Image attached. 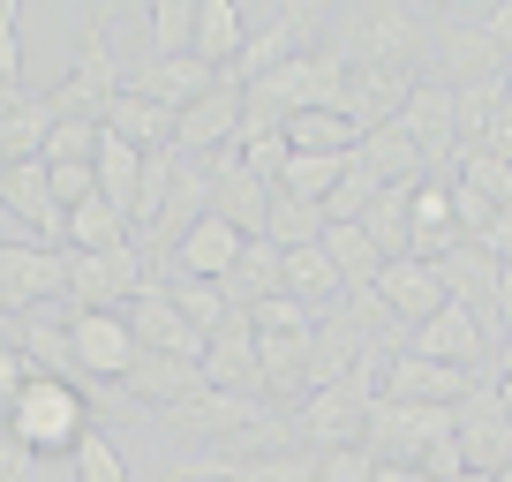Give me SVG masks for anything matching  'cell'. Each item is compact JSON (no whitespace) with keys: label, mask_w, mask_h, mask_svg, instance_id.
Segmentation results:
<instances>
[{"label":"cell","mask_w":512,"mask_h":482,"mask_svg":"<svg viewBox=\"0 0 512 482\" xmlns=\"http://www.w3.org/2000/svg\"><path fill=\"white\" fill-rule=\"evenodd\" d=\"M264 241H272V249H317V241H324V211L302 204V196H272Z\"/></svg>","instance_id":"31"},{"label":"cell","mask_w":512,"mask_h":482,"mask_svg":"<svg viewBox=\"0 0 512 482\" xmlns=\"http://www.w3.org/2000/svg\"><path fill=\"white\" fill-rule=\"evenodd\" d=\"M23 31V8H16V0H0V38H16Z\"/></svg>","instance_id":"47"},{"label":"cell","mask_w":512,"mask_h":482,"mask_svg":"<svg viewBox=\"0 0 512 482\" xmlns=\"http://www.w3.org/2000/svg\"><path fill=\"white\" fill-rule=\"evenodd\" d=\"M482 377H467V370H445V362H422L415 347L407 354H392V370H384V400H400V407H460L467 392H475Z\"/></svg>","instance_id":"10"},{"label":"cell","mask_w":512,"mask_h":482,"mask_svg":"<svg viewBox=\"0 0 512 482\" xmlns=\"http://www.w3.org/2000/svg\"><path fill=\"white\" fill-rule=\"evenodd\" d=\"M505 53L490 46V31H482V16H452L437 23V83L445 91H467V83H505Z\"/></svg>","instance_id":"6"},{"label":"cell","mask_w":512,"mask_h":482,"mask_svg":"<svg viewBox=\"0 0 512 482\" xmlns=\"http://www.w3.org/2000/svg\"><path fill=\"white\" fill-rule=\"evenodd\" d=\"M377 189H384V181L369 174V166H362V151H354V159H347V174H339V189L324 196V226H362V211L377 204Z\"/></svg>","instance_id":"32"},{"label":"cell","mask_w":512,"mask_h":482,"mask_svg":"<svg viewBox=\"0 0 512 482\" xmlns=\"http://www.w3.org/2000/svg\"><path fill=\"white\" fill-rule=\"evenodd\" d=\"M324 257H332V272L347 279V294H362V287H377V272H384V257H377V241L362 234V226H324V241H317Z\"/></svg>","instance_id":"27"},{"label":"cell","mask_w":512,"mask_h":482,"mask_svg":"<svg viewBox=\"0 0 512 482\" xmlns=\"http://www.w3.org/2000/svg\"><path fill=\"white\" fill-rule=\"evenodd\" d=\"M121 241H128V219L106 204V196H91V204L68 211V249H76V257H106Z\"/></svg>","instance_id":"28"},{"label":"cell","mask_w":512,"mask_h":482,"mask_svg":"<svg viewBox=\"0 0 512 482\" xmlns=\"http://www.w3.org/2000/svg\"><path fill=\"white\" fill-rule=\"evenodd\" d=\"M279 264H287V257H279V249H272V241H264V234H256V241H241L234 272L219 279L226 309H234V317H249L256 302H272V294H279Z\"/></svg>","instance_id":"21"},{"label":"cell","mask_w":512,"mask_h":482,"mask_svg":"<svg viewBox=\"0 0 512 482\" xmlns=\"http://www.w3.org/2000/svg\"><path fill=\"white\" fill-rule=\"evenodd\" d=\"M460 189L482 196L490 211H512V159H497V151H460Z\"/></svg>","instance_id":"33"},{"label":"cell","mask_w":512,"mask_h":482,"mask_svg":"<svg viewBox=\"0 0 512 482\" xmlns=\"http://www.w3.org/2000/svg\"><path fill=\"white\" fill-rule=\"evenodd\" d=\"M317 482H377V460L362 445H339V452H317Z\"/></svg>","instance_id":"40"},{"label":"cell","mask_w":512,"mask_h":482,"mask_svg":"<svg viewBox=\"0 0 512 482\" xmlns=\"http://www.w3.org/2000/svg\"><path fill=\"white\" fill-rule=\"evenodd\" d=\"M497 98H505V83H467V91H452V113H460V151H482V144H490Z\"/></svg>","instance_id":"36"},{"label":"cell","mask_w":512,"mask_h":482,"mask_svg":"<svg viewBox=\"0 0 512 482\" xmlns=\"http://www.w3.org/2000/svg\"><path fill=\"white\" fill-rule=\"evenodd\" d=\"M497 385H512V339H497Z\"/></svg>","instance_id":"49"},{"label":"cell","mask_w":512,"mask_h":482,"mask_svg":"<svg viewBox=\"0 0 512 482\" xmlns=\"http://www.w3.org/2000/svg\"><path fill=\"white\" fill-rule=\"evenodd\" d=\"M377 482H430L422 467H377Z\"/></svg>","instance_id":"48"},{"label":"cell","mask_w":512,"mask_h":482,"mask_svg":"<svg viewBox=\"0 0 512 482\" xmlns=\"http://www.w3.org/2000/svg\"><path fill=\"white\" fill-rule=\"evenodd\" d=\"M159 287H166V302H174L181 317H189V332H196V339H211L226 317H234V309H226V294L211 287V279H181V272H166Z\"/></svg>","instance_id":"29"},{"label":"cell","mask_w":512,"mask_h":482,"mask_svg":"<svg viewBox=\"0 0 512 482\" xmlns=\"http://www.w3.org/2000/svg\"><path fill=\"white\" fill-rule=\"evenodd\" d=\"M23 385H31V362H23V347H0V422L16 415Z\"/></svg>","instance_id":"41"},{"label":"cell","mask_w":512,"mask_h":482,"mask_svg":"<svg viewBox=\"0 0 512 482\" xmlns=\"http://www.w3.org/2000/svg\"><path fill=\"white\" fill-rule=\"evenodd\" d=\"M0 83H23V31L0 38Z\"/></svg>","instance_id":"46"},{"label":"cell","mask_w":512,"mask_h":482,"mask_svg":"<svg viewBox=\"0 0 512 482\" xmlns=\"http://www.w3.org/2000/svg\"><path fill=\"white\" fill-rule=\"evenodd\" d=\"M400 129H407V144L422 151L430 181L445 174V159H460V113H452V91H445L437 76H422V83H415V98L400 106Z\"/></svg>","instance_id":"7"},{"label":"cell","mask_w":512,"mask_h":482,"mask_svg":"<svg viewBox=\"0 0 512 482\" xmlns=\"http://www.w3.org/2000/svg\"><path fill=\"white\" fill-rule=\"evenodd\" d=\"M249 332H256V339H309V332H317V317H309L294 294H272V302L249 309Z\"/></svg>","instance_id":"38"},{"label":"cell","mask_w":512,"mask_h":482,"mask_svg":"<svg viewBox=\"0 0 512 482\" xmlns=\"http://www.w3.org/2000/svg\"><path fill=\"white\" fill-rule=\"evenodd\" d=\"M91 174H98V196H106V204L128 219V211H136V189H144V151H136V144H121V136L106 129V136H98Z\"/></svg>","instance_id":"25"},{"label":"cell","mask_w":512,"mask_h":482,"mask_svg":"<svg viewBox=\"0 0 512 482\" xmlns=\"http://www.w3.org/2000/svg\"><path fill=\"white\" fill-rule=\"evenodd\" d=\"M196 46V0H151V61H174Z\"/></svg>","instance_id":"34"},{"label":"cell","mask_w":512,"mask_h":482,"mask_svg":"<svg viewBox=\"0 0 512 482\" xmlns=\"http://www.w3.org/2000/svg\"><path fill=\"white\" fill-rule=\"evenodd\" d=\"M437 287H445V302L475 309V317L490 324V302H497V257L482 249V241H452L445 257H437Z\"/></svg>","instance_id":"16"},{"label":"cell","mask_w":512,"mask_h":482,"mask_svg":"<svg viewBox=\"0 0 512 482\" xmlns=\"http://www.w3.org/2000/svg\"><path fill=\"white\" fill-rule=\"evenodd\" d=\"M68 339H76V385L91 400L98 385H121L128 362H136V332H128L121 309H76L68 317Z\"/></svg>","instance_id":"4"},{"label":"cell","mask_w":512,"mask_h":482,"mask_svg":"<svg viewBox=\"0 0 512 482\" xmlns=\"http://www.w3.org/2000/svg\"><path fill=\"white\" fill-rule=\"evenodd\" d=\"M490 317H497V339H512V264H497V302H490Z\"/></svg>","instance_id":"45"},{"label":"cell","mask_w":512,"mask_h":482,"mask_svg":"<svg viewBox=\"0 0 512 482\" xmlns=\"http://www.w3.org/2000/svg\"><path fill=\"white\" fill-rule=\"evenodd\" d=\"M422 38L430 23L400 0H384V8H354V16L332 23V53L347 68H415L422 61Z\"/></svg>","instance_id":"1"},{"label":"cell","mask_w":512,"mask_h":482,"mask_svg":"<svg viewBox=\"0 0 512 482\" xmlns=\"http://www.w3.org/2000/svg\"><path fill=\"white\" fill-rule=\"evenodd\" d=\"M339 174H347V159H302V151H294L287 174H279V196H302V204L324 211V196L339 189Z\"/></svg>","instance_id":"37"},{"label":"cell","mask_w":512,"mask_h":482,"mask_svg":"<svg viewBox=\"0 0 512 482\" xmlns=\"http://www.w3.org/2000/svg\"><path fill=\"white\" fill-rule=\"evenodd\" d=\"M211 83H219V68H204L196 53H174V61H144L136 76H128V91L151 98V106H166V113L181 121V113H189L196 98L211 91Z\"/></svg>","instance_id":"15"},{"label":"cell","mask_w":512,"mask_h":482,"mask_svg":"<svg viewBox=\"0 0 512 482\" xmlns=\"http://www.w3.org/2000/svg\"><path fill=\"white\" fill-rule=\"evenodd\" d=\"M384 302V317H407V324H422V317H437L445 309V287H437V264H422V257H392L377 272V287H369Z\"/></svg>","instance_id":"17"},{"label":"cell","mask_w":512,"mask_h":482,"mask_svg":"<svg viewBox=\"0 0 512 482\" xmlns=\"http://www.w3.org/2000/svg\"><path fill=\"white\" fill-rule=\"evenodd\" d=\"M204 385L211 392H241V400H264V370H256V332L249 317H226L204 339Z\"/></svg>","instance_id":"11"},{"label":"cell","mask_w":512,"mask_h":482,"mask_svg":"<svg viewBox=\"0 0 512 482\" xmlns=\"http://www.w3.org/2000/svg\"><path fill=\"white\" fill-rule=\"evenodd\" d=\"M234 136H241V91L234 83H211V91L174 121V151L181 159H211V151H226Z\"/></svg>","instance_id":"13"},{"label":"cell","mask_w":512,"mask_h":482,"mask_svg":"<svg viewBox=\"0 0 512 482\" xmlns=\"http://www.w3.org/2000/svg\"><path fill=\"white\" fill-rule=\"evenodd\" d=\"M121 317H128V332H136V347H151V354H189V362H204V339H196V332H189V317L166 302L159 279H151V287L121 309Z\"/></svg>","instance_id":"14"},{"label":"cell","mask_w":512,"mask_h":482,"mask_svg":"<svg viewBox=\"0 0 512 482\" xmlns=\"http://www.w3.org/2000/svg\"><path fill=\"white\" fill-rule=\"evenodd\" d=\"M362 234L377 241V257H415V234H407V189H377V204L362 211Z\"/></svg>","instance_id":"30"},{"label":"cell","mask_w":512,"mask_h":482,"mask_svg":"<svg viewBox=\"0 0 512 482\" xmlns=\"http://www.w3.org/2000/svg\"><path fill=\"white\" fill-rule=\"evenodd\" d=\"M53 98L46 91H23L16 106L0 113V166H16V159H46V136H53Z\"/></svg>","instance_id":"23"},{"label":"cell","mask_w":512,"mask_h":482,"mask_svg":"<svg viewBox=\"0 0 512 482\" xmlns=\"http://www.w3.org/2000/svg\"><path fill=\"white\" fill-rule=\"evenodd\" d=\"M482 249H490L497 264H512V211H497V219L482 226Z\"/></svg>","instance_id":"44"},{"label":"cell","mask_w":512,"mask_h":482,"mask_svg":"<svg viewBox=\"0 0 512 482\" xmlns=\"http://www.w3.org/2000/svg\"><path fill=\"white\" fill-rule=\"evenodd\" d=\"M106 129L121 136V144H136V151H166V144H174V113L151 106V98H136V91L121 83V98L106 106Z\"/></svg>","instance_id":"26"},{"label":"cell","mask_w":512,"mask_h":482,"mask_svg":"<svg viewBox=\"0 0 512 482\" xmlns=\"http://www.w3.org/2000/svg\"><path fill=\"white\" fill-rule=\"evenodd\" d=\"M482 151L512 159V76H505V98H497V121H490V144H482Z\"/></svg>","instance_id":"42"},{"label":"cell","mask_w":512,"mask_h":482,"mask_svg":"<svg viewBox=\"0 0 512 482\" xmlns=\"http://www.w3.org/2000/svg\"><path fill=\"white\" fill-rule=\"evenodd\" d=\"M407 234H415V257L437 264L460 241V219H452V181H415L407 189Z\"/></svg>","instance_id":"20"},{"label":"cell","mask_w":512,"mask_h":482,"mask_svg":"<svg viewBox=\"0 0 512 482\" xmlns=\"http://www.w3.org/2000/svg\"><path fill=\"white\" fill-rule=\"evenodd\" d=\"M460 482H497V475H460Z\"/></svg>","instance_id":"51"},{"label":"cell","mask_w":512,"mask_h":482,"mask_svg":"<svg viewBox=\"0 0 512 482\" xmlns=\"http://www.w3.org/2000/svg\"><path fill=\"white\" fill-rule=\"evenodd\" d=\"M497 482H512V467H497Z\"/></svg>","instance_id":"52"},{"label":"cell","mask_w":512,"mask_h":482,"mask_svg":"<svg viewBox=\"0 0 512 482\" xmlns=\"http://www.w3.org/2000/svg\"><path fill=\"white\" fill-rule=\"evenodd\" d=\"M68 467H76V482H136V475H128V460H121V445H113V437L98 430V422H91V430L76 437Z\"/></svg>","instance_id":"35"},{"label":"cell","mask_w":512,"mask_h":482,"mask_svg":"<svg viewBox=\"0 0 512 482\" xmlns=\"http://www.w3.org/2000/svg\"><path fill=\"white\" fill-rule=\"evenodd\" d=\"M279 294H294V302L309 309V317H332V309H347V279L332 272V257L324 249H279Z\"/></svg>","instance_id":"18"},{"label":"cell","mask_w":512,"mask_h":482,"mask_svg":"<svg viewBox=\"0 0 512 482\" xmlns=\"http://www.w3.org/2000/svg\"><path fill=\"white\" fill-rule=\"evenodd\" d=\"M497 400H505V415H512V385H497Z\"/></svg>","instance_id":"50"},{"label":"cell","mask_w":512,"mask_h":482,"mask_svg":"<svg viewBox=\"0 0 512 482\" xmlns=\"http://www.w3.org/2000/svg\"><path fill=\"white\" fill-rule=\"evenodd\" d=\"M482 31H490V46L512 61V0H497V8H482Z\"/></svg>","instance_id":"43"},{"label":"cell","mask_w":512,"mask_h":482,"mask_svg":"<svg viewBox=\"0 0 512 482\" xmlns=\"http://www.w3.org/2000/svg\"><path fill=\"white\" fill-rule=\"evenodd\" d=\"M8 430H16V445L31 452V460H68L76 452V437L91 430V407H83L76 385H61V377H38L23 385L16 415H8Z\"/></svg>","instance_id":"3"},{"label":"cell","mask_w":512,"mask_h":482,"mask_svg":"<svg viewBox=\"0 0 512 482\" xmlns=\"http://www.w3.org/2000/svg\"><path fill=\"white\" fill-rule=\"evenodd\" d=\"M362 166L384 181V189H415V181H430V166H422V151L407 144L400 121H384V129H362Z\"/></svg>","instance_id":"24"},{"label":"cell","mask_w":512,"mask_h":482,"mask_svg":"<svg viewBox=\"0 0 512 482\" xmlns=\"http://www.w3.org/2000/svg\"><path fill=\"white\" fill-rule=\"evenodd\" d=\"M264 415H272L264 400H241V392H211V385H204L196 400H181L174 415H159V422H166L174 437H219V445H226V437L256 430Z\"/></svg>","instance_id":"12"},{"label":"cell","mask_w":512,"mask_h":482,"mask_svg":"<svg viewBox=\"0 0 512 482\" xmlns=\"http://www.w3.org/2000/svg\"><path fill=\"white\" fill-rule=\"evenodd\" d=\"M241 46H249V16H241V0H196V61L204 68H234L241 61Z\"/></svg>","instance_id":"22"},{"label":"cell","mask_w":512,"mask_h":482,"mask_svg":"<svg viewBox=\"0 0 512 482\" xmlns=\"http://www.w3.org/2000/svg\"><path fill=\"white\" fill-rule=\"evenodd\" d=\"M234 257H241V234L219 219V211H204V219L174 241V272L181 279H211V287H219V279L234 272Z\"/></svg>","instance_id":"19"},{"label":"cell","mask_w":512,"mask_h":482,"mask_svg":"<svg viewBox=\"0 0 512 482\" xmlns=\"http://www.w3.org/2000/svg\"><path fill=\"white\" fill-rule=\"evenodd\" d=\"M452 445H460L467 475L512 467V415H505V400H497V385H475L460 407H452Z\"/></svg>","instance_id":"5"},{"label":"cell","mask_w":512,"mask_h":482,"mask_svg":"<svg viewBox=\"0 0 512 482\" xmlns=\"http://www.w3.org/2000/svg\"><path fill=\"white\" fill-rule=\"evenodd\" d=\"M121 392H128L136 407H151V415H174L181 400H196V392H204V362H189V354H151V347H136V362H128Z\"/></svg>","instance_id":"9"},{"label":"cell","mask_w":512,"mask_h":482,"mask_svg":"<svg viewBox=\"0 0 512 482\" xmlns=\"http://www.w3.org/2000/svg\"><path fill=\"white\" fill-rule=\"evenodd\" d=\"M98 136H106V121H53L46 166H91L98 159Z\"/></svg>","instance_id":"39"},{"label":"cell","mask_w":512,"mask_h":482,"mask_svg":"<svg viewBox=\"0 0 512 482\" xmlns=\"http://www.w3.org/2000/svg\"><path fill=\"white\" fill-rule=\"evenodd\" d=\"M121 61H113V16L98 8V16H83V38H76V61H68V76L53 83V113L61 121H106V106L121 98Z\"/></svg>","instance_id":"2"},{"label":"cell","mask_w":512,"mask_h":482,"mask_svg":"<svg viewBox=\"0 0 512 482\" xmlns=\"http://www.w3.org/2000/svg\"><path fill=\"white\" fill-rule=\"evenodd\" d=\"M415 354H422V362H445V370L482 377V362H490V324H482L475 309L445 302L437 317H422V324H415Z\"/></svg>","instance_id":"8"}]
</instances>
